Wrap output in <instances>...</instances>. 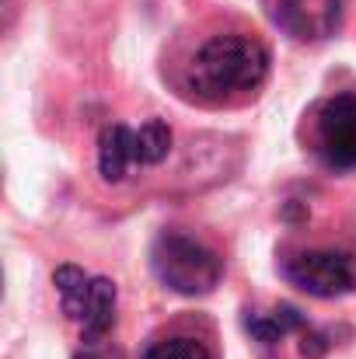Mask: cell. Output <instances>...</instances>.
I'll list each match as a JSON object with an SVG mask.
<instances>
[{
	"mask_svg": "<svg viewBox=\"0 0 356 359\" xmlns=\"http://www.w3.org/2000/svg\"><path fill=\"white\" fill-rule=\"evenodd\" d=\"M269 74V53L248 35H213L189 63V91L199 102H228L235 95L255 91Z\"/></svg>",
	"mask_w": 356,
	"mask_h": 359,
	"instance_id": "1",
	"label": "cell"
},
{
	"mask_svg": "<svg viewBox=\"0 0 356 359\" xmlns=\"http://www.w3.org/2000/svg\"><path fill=\"white\" fill-rule=\"evenodd\" d=\"M53 283L63 314L81 328V342L105 346V335L116 328V283L105 276H91L77 265H60Z\"/></svg>",
	"mask_w": 356,
	"mask_h": 359,
	"instance_id": "2",
	"label": "cell"
},
{
	"mask_svg": "<svg viewBox=\"0 0 356 359\" xmlns=\"http://www.w3.org/2000/svg\"><path fill=\"white\" fill-rule=\"evenodd\" d=\"M150 269L154 276L182 293V297H203V293H213L220 276H224V265L220 258L203 244V241L189 238V234H178V231H164L161 238L154 241L150 248Z\"/></svg>",
	"mask_w": 356,
	"mask_h": 359,
	"instance_id": "3",
	"label": "cell"
},
{
	"mask_svg": "<svg viewBox=\"0 0 356 359\" xmlns=\"http://www.w3.org/2000/svg\"><path fill=\"white\" fill-rule=\"evenodd\" d=\"M286 283L311 297H346L356 290V258L346 251L318 248V251H294L279 262Z\"/></svg>",
	"mask_w": 356,
	"mask_h": 359,
	"instance_id": "4",
	"label": "cell"
},
{
	"mask_svg": "<svg viewBox=\"0 0 356 359\" xmlns=\"http://www.w3.org/2000/svg\"><path fill=\"white\" fill-rule=\"evenodd\" d=\"M269 21L297 42H322L339 32L346 0H262Z\"/></svg>",
	"mask_w": 356,
	"mask_h": 359,
	"instance_id": "5",
	"label": "cell"
},
{
	"mask_svg": "<svg viewBox=\"0 0 356 359\" xmlns=\"http://www.w3.org/2000/svg\"><path fill=\"white\" fill-rule=\"evenodd\" d=\"M315 143L325 164L356 168V95H332L318 105Z\"/></svg>",
	"mask_w": 356,
	"mask_h": 359,
	"instance_id": "6",
	"label": "cell"
},
{
	"mask_svg": "<svg viewBox=\"0 0 356 359\" xmlns=\"http://www.w3.org/2000/svg\"><path fill=\"white\" fill-rule=\"evenodd\" d=\"M136 164H140L136 129H129L122 122H109L98 133V171H102V178L116 185V182H122L129 175V168H136Z\"/></svg>",
	"mask_w": 356,
	"mask_h": 359,
	"instance_id": "7",
	"label": "cell"
},
{
	"mask_svg": "<svg viewBox=\"0 0 356 359\" xmlns=\"http://www.w3.org/2000/svg\"><path fill=\"white\" fill-rule=\"evenodd\" d=\"M248 332L255 342L262 346H276L279 339H286L290 332H308V321L297 307H276L269 314H255L248 318Z\"/></svg>",
	"mask_w": 356,
	"mask_h": 359,
	"instance_id": "8",
	"label": "cell"
},
{
	"mask_svg": "<svg viewBox=\"0 0 356 359\" xmlns=\"http://www.w3.org/2000/svg\"><path fill=\"white\" fill-rule=\"evenodd\" d=\"M143 359H217L199 339H185V335H175V339H161L154 342Z\"/></svg>",
	"mask_w": 356,
	"mask_h": 359,
	"instance_id": "9",
	"label": "cell"
},
{
	"mask_svg": "<svg viewBox=\"0 0 356 359\" xmlns=\"http://www.w3.org/2000/svg\"><path fill=\"white\" fill-rule=\"evenodd\" d=\"M329 349V342H325V335H318V332H304V342H301V356H308V359H318L322 353Z\"/></svg>",
	"mask_w": 356,
	"mask_h": 359,
	"instance_id": "10",
	"label": "cell"
}]
</instances>
